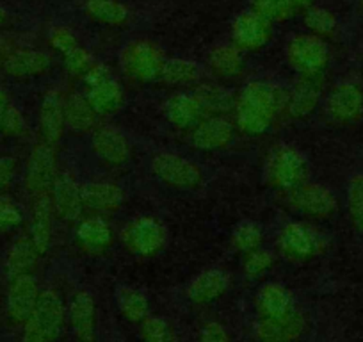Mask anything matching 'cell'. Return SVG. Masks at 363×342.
<instances>
[{
	"label": "cell",
	"mask_w": 363,
	"mask_h": 342,
	"mask_svg": "<svg viewBox=\"0 0 363 342\" xmlns=\"http://www.w3.org/2000/svg\"><path fill=\"white\" fill-rule=\"evenodd\" d=\"M289 89L265 80H251L240 89L233 107V123L244 136L258 138L269 132L284 114Z\"/></svg>",
	"instance_id": "1"
},
{
	"label": "cell",
	"mask_w": 363,
	"mask_h": 342,
	"mask_svg": "<svg viewBox=\"0 0 363 342\" xmlns=\"http://www.w3.org/2000/svg\"><path fill=\"white\" fill-rule=\"evenodd\" d=\"M68 321V309L55 289L41 291L33 316L22 324L20 342H57Z\"/></svg>",
	"instance_id": "2"
},
{
	"label": "cell",
	"mask_w": 363,
	"mask_h": 342,
	"mask_svg": "<svg viewBox=\"0 0 363 342\" xmlns=\"http://www.w3.org/2000/svg\"><path fill=\"white\" fill-rule=\"evenodd\" d=\"M264 179L272 189L289 193L308 180V160L296 146H274L265 159Z\"/></svg>",
	"instance_id": "3"
},
{
	"label": "cell",
	"mask_w": 363,
	"mask_h": 342,
	"mask_svg": "<svg viewBox=\"0 0 363 342\" xmlns=\"http://www.w3.org/2000/svg\"><path fill=\"white\" fill-rule=\"evenodd\" d=\"M84 96L93 107L96 116L109 118L116 114L125 104V92L120 80L104 62H95L82 79Z\"/></svg>",
	"instance_id": "4"
},
{
	"label": "cell",
	"mask_w": 363,
	"mask_h": 342,
	"mask_svg": "<svg viewBox=\"0 0 363 342\" xmlns=\"http://www.w3.org/2000/svg\"><path fill=\"white\" fill-rule=\"evenodd\" d=\"M277 246L281 257L291 263H306L326 251L328 237L312 223L291 221L278 232Z\"/></svg>",
	"instance_id": "5"
},
{
	"label": "cell",
	"mask_w": 363,
	"mask_h": 342,
	"mask_svg": "<svg viewBox=\"0 0 363 342\" xmlns=\"http://www.w3.org/2000/svg\"><path fill=\"white\" fill-rule=\"evenodd\" d=\"M285 57L289 66L305 79H323L331 61V52L326 40L310 33L296 34L287 41Z\"/></svg>",
	"instance_id": "6"
},
{
	"label": "cell",
	"mask_w": 363,
	"mask_h": 342,
	"mask_svg": "<svg viewBox=\"0 0 363 342\" xmlns=\"http://www.w3.org/2000/svg\"><path fill=\"white\" fill-rule=\"evenodd\" d=\"M118 59L125 77L139 84H152L160 80V73L167 57L153 41L132 40L121 48Z\"/></svg>",
	"instance_id": "7"
},
{
	"label": "cell",
	"mask_w": 363,
	"mask_h": 342,
	"mask_svg": "<svg viewBox=\"0 0 363 342\" xmlns=\"http://www.w3.org/2000/svg\"><path fill=\"white\" fill-rule=\"evenodd\" d=\"M150 171L160 184L177 191H194L203 184V170L177 152L153 153Z\"/></svg>",
	"instance_id": "8"
},
{
	"label": "cell",
	"mask_w": 363,
	"mask_h": 342,
	"mask_svg": "<svg viewBox=\"0 0 363 342\" xmlns=\"http://www.w3.org/2000/svg\"><path fill=\"white\" fill-rule=\"evenodd\" d=\"M57 177L59 166L55 146L40 141L30 150L26 171H23V184H26L27 193L33 198L50 194Z\"/></svg>",
	"instance_id": "9"
},
{
	"label": "cell",
	"mask_w": 363,
	"mask_h": 342,
	"mask_svg": "<svg viewBox=\"0 0 363 342\" xmlns=\"http://www.w3.org/2000/svg\"><path fill=\"white\" fill-rule=\"evenodd\" d=\"M167 243L166 226L152 216H139L121 230V244L135 257H153Z\"/></svg>",
	"instance_id": "10"
},
{
	"label": "cell",
	"mask_w": 363,
	"mask_h": 342,
	"mask_svg": "<svg viewBox=\"0 0 363 342\" xmlns=\"http://www.w3.org/2000/svg\"><path fill=\"white\" fill-rule=\"evenodd\" d=\"M285 194H287V204L291 205L292 211L310 219H330L338 211L337 197L324 184L306 180L305 184Z\"/></svg>",
	"instance_id": "11"
},
{
	"label": "cell",
	"mask_w": 363,
	"mask_h": 342,
	"mask_svg": "<svg viewBox=\"0 0 363 342\" xmlns=\"http://www.w3.org/2000/svg\"><path fill=\"white\" fill-rule=\"evenodd\" d=\"M324 109L333 123H356L363 118V86L352 79L340 80L328 93Z\"/></svg>",
	"instance_id": "12"
},
{
	"label": "cell",
	"mask_w": 363,
	"mask_h": 342,
	"mask_svg": "<svg viewBox=\"0 0 363 342\" xmlns=\"http://www.w3.org/2000/svg\"><path fill=\"white\" fill-rule=\"evenodd\" d=\"M41 289L34 275H23L9 280L6 291V316L9 323L22 326L33 316L40 299Z\"/></svg>",
	"instance_id": "13"
},
{
	"label": "cell",
	"mask_w": 363,
	"mask_h": 342,
	"mask_svg": "<svg viewBox=\"0 0 363 342\" xmlns=\"http://www.w3.org/2000/svg\"><path fill=\"white\" fill-rule=\"evenodd\" d=\"M91 150L107 166H125L132 157L130 139L114 125H96L91 132Z\"/></svg>",
	"instance_id": "14"
},
{
	"label": "cell",
	"mask_w": 363,
	"mask_h": 342,
	"mask_svg": "<svg viewBox=\"0 0 363 342\" xmlns=\"http://www.w3.org/2000/svg\"><path fill=\"white\" fill-rule=\"evenodd\" d=\"M274 23L269 22L264 16L257 15L250 9L244 11L233 20L232 23V43L242 52H258L267 47L272 40Z\"/></svg>",
	"instance_id": "15"
},
{
	"label": "cell",
	"mask_w": 363,
	"mask_h": 342,
	"mask_svg": "<svg viewBox=\"0 0 363 342\" xmlns=\"http://www.w3.org/2000/svg\"><path fill=\"white\" fill-rule=\"evenodd\" d=\"M235 123L226 116H205L191 128L189 141L200 152H218L232 145L235 138Z\"/></svg>",
	"instance_id": "16"
},
{
	"label": "cell",
	"mask_w": 363,
	"mask_h": 342,
	"mask_svg": "<svg viewBox=\"0 0 363 342\" xmlns=\"http://www.w3.org/2000/svg\"><path fill=\"white\" fill-rule=\"evenodd\" d=\"M50 198L55 218L65 223H75V225L82 219V184L72 173H68V171L59 173L57 180L50 191Z\"/></svg>",
	"instance_id": "17"
},
{
	"label": "cell",
	"mask_w": 363,
	"mask_h": 342,
	"mask_svg": "<svg viewBox=\"0 0 363 342\" xmlns=\"http://www.w3.org/2000/svg\"><path fill=\"white\" fill-rule=\"evenodd\" d=\"M38 132L41 141L55 146L66 132L65 95L57 88L48 89L43 95L38 111Z\"/></svg>",
	"instance_id": "18"
},
{
	"label": "cell",
	"mask_w": 363,
	"mask_h": 342,
	"mask_svg": "<svg viewBox=\"0 0 363 342\" xmlns=\"http://www.w3.org/2000/svg\"><path fill=\"white\" fill-rule=\"evenodd\" d=\"M306 331V317L301 310H292L284 317H258L255 337L258 342H298Z\"/></svg>",
	"instance_id": "19"
},
{
	"label": "cell",
	"mask_w": 363,
	"mask_h": 342,
	"mask_svg": "<svg viewBox=\"0 0 363 342\" xmlns=\"http://www.w3.org/2000/svg\"><path fill=\"white\" fill-rule=\"evenodd\" d=\"M125 191L120 184L111 180H91L82 184V204L84 211H89L96 216L114 214L123 207Z\"/></svg>",
	"instance_id": "20"
},
{
	"label": "cell",
	"mask_w": 363,
	"mask_h": 342,
	"mask_svg": "<svg viewBox=\"0 0 363 342\" xmlns=\"http://www.w3.org/2000/svg\"><path fill=\"white\" fill-rule=\"evenodd\" d=\"M75 241L80 250L93 255V257H99L113 246V226L104 216L91 214L80 219L75 225Z\"/></svg>",
	"instance_id": "21"
},
{
	"label": "cell",
	"mask_w": 363,
	"mask_h": 342,
	"mask_svg": "<svg viewBox=\"0 0 363 342\" xmlns=\"http://www.w3.org/2000/svg\"><path fill=\"white\" fill-rule=\"evenodd\" d=\"M68 323L77 342L96 341V303L87 291H77L68 305Z\"/></svg>",
	"instance_id": "22"
},
{
	"label": "cell",
	"mask_w": 363,
	"mask_h": 342,
	"mask_svg": "<svg viewBox=\"0 0 363 342\" xmlns=\"http://www.w3.org/2000/svg\"><path fill=\"white\" fill-rule=\"evenodd\" d=\"M323 100V79L299 77L296 86L289 89L284 114L291 120H306L312 116Z\"/></svg>",
	"instance_id": "23"
},
{
	"label": "cell",
	"mask_w": 363,
	"mask_h": 342,
	"mask_svg": "<svg viewBox=\"0 0 363 342\" xmlns=\"http://www.w3.org/2000/svg\"><path fill=\"white\" fill-rule=\"evenodd\" d=\"M52 57L38 48H15L6 57L2 70L13 79H36L50 72Z\"/></svg>",
	"instance_id": "24"
},
{
	"label": "cell",
	"mask_w": 363,
	"mask_h": 342,
	"mask_svg": "<svg viewBox=\"0 0 363 342\" xmlns=\"http://www.w3.org/2000/svg\"><path fill=\"white\" fill-rule=\"evenodd\" d=\"M54 205H52L50 194L33 198V209H30L29 219V236L30 243L38 250V253L43 257L52 246V237H54Z\"/></svg>",
	"instance_id": "25"
},
{
	"label": "cell",
	"mask_w": 363,
	"mask_h": 342,
	"mask_svg": "<svg viewBox=\"0 0 363 342\" xmlns=\"http://www.w3.org/2000/svg\"><path fill=\"white\" fill-rule=\"evenodd\" d=\"M166 120L180 131H191L205 118V111L194 93L178 92L167 99L164 106Z\"/></svg>",
	"instance_id": "26"
},
{
	"label": "cell",
	"mask_w": 363,
	"mask_h": 342,
	"mask_svg": "<svg viewBox=\"0 0 363 342\" xmlns=\"http://www.w3.org/2000/svg\"><path fill=\"white\" fill-rule=\"evenodd\" d=\"M255 305H257L258 317H267V319L284 317L296 310L292 292L285 285L277 284V282H267L258 289Z\"/></svg>",
	"instance_id": "27"
},
{
	"label": "cell",
	"mask_w": 363,
	"mask_h": 342,
	"mask_svg": "<svg viewBox=\"0 0 363 342\" xmlns=\"http://www.w3.org/2000/svg\"><path fill=\"white\" fill-rule=\"evenodd\" d=\"M230 287V277L221 270H205L187 285V298L194 305H208L221 298Z\"/></svg>",
	"instance_id": "28"
},
{
	"label": "cell",
	"mask_w": 363,
	"mask_h": 342,
	"mask_svg": "<svg viewBox=\"0 0 363 342\" xmlns=\"http://www.w3.org/2000/svg\"><path fill=\"white\" fill-rule=\"evenodd\" d=\"M65 120L66 131L77 136H84L95 131L99 116L89 106L84 93L73 92L65 96Z\"/></svg>",
	"instance_id": "29"
},
{
	"label": "cell",
	"mask_w": 363,
	"mask_h": 342,
	"mask_svg": "<svg viewBox=\"0 0 363 342\" xmlns=\"http://www.w3.org/2000/svg\"><path fill=\"white\" fill-rule=\"evenodd\" d=\"M207 62L211 72L225 80L237 79L242 75L244 68H246L244 52L233 43H219L212 47L207 55Z\"/></svg>",
	"instance_id": "30"
},
{
	"label": "cell",
	"mask_w": 363,
	"mask_h": 342,
	"mask_svg": "<svg viewBox=\"0 0 363 342\" xmlns=\"http://www.w3.org/2000/svg\"><path fill=\"white\" fill-rule=\"evenodd\" d=\"M40 259L41 255L38 253L34 244L30 243L29 236L26 233V236L18 237L8 250L4 263L6 275H8L9 280L16 277H23V275H33Z\"/></svg>",
	"instance_id": "31"
},
{
	"label": "cell",
	"mask_w": 363,
	"mask_h": 342,
	"mask_svg": "<svg viewBox=\"0 0 363 342\" xmlns=\"http://www.w3.org/2000/svg\"><path fill=\"white\" fill-rule=\"evenodd\" d=\"M82 8L93 22L107 27H121L130 18V11L120 0H84Z\"/></svg>",
	"instance_id": "32"
},
{
	"label": "cell",
	"mask_w": 363,
	"mask_h": 342,
	"mask_svg": "<svg viewBox=\"0 0 363 342\" xmlns=\"http://www.w3.org/2000/svg\"><path fill=\"white\" fill-rule=\"evenodd\" d=\"M194 95L200 100L205 116H225V114L233 113V107H235L237 95L218 84H201L196 88Z\"/></svg>",
	"instance_id": "33"
},
{
	"label": "cell",
	"mask_w": 363,
	"mask_h": 342,
	"mask_svg": "<svg viewBox=\"0 0 363 342\" xmlns=\"http://www.w3.org/2000/svg\"><path fill=\"white\" fill-rule=\"evenodd\" d=\"M201 70L198 62L186 57H169L164 62L160 80L167 86H189L198 82Z\"/></svg>",
	"instance_id": "34"
},
{
	"label": "cell",
	"mask_w": 363,
	"mask_h": 342,
	"mask_svg": "<svg viewBox=\"0 0 363 342\" xmlns=\"http://www.w3.org/2000/svg\"><path fill=\"white\" fill-rule=\"evenodd\" d=\"M116 305L128 323L139 324L150 316L148 298L134 287H120L116 292Z\"/></svg>",
	"instance_id": "35"
},
{
	"label": "cell",
	"mask_w": 363,
	"mask_h": 342,
	"mask_svg": "<svg viewBox=\"0 0 363 342\" xmlns=\"http://www.w3.org/2000/svg\"><path fill=\"white\" fill-rule=\"evenodd\" d=\"M303 26L306 27L310 34L320 38V40H328V38L335 36L338 31V20L333 11L320 6H310L308 9L301 13Z\"/></svg>",
	"instance_id": "36"
},
{
	"label": "cell",
	"mask_w": 363,
	"mask_h": 342,
	"mask_svg": "<svg viewBox=\"0 0 363 342\" xmlns=\"http://www.w3.org/2000/svg\"><path fill=\"white\" fill-rule=\"evenodd\" d=\"M250 9L272 23L287 22L296 15H301L294 0H250Z\"/></svg>",
	"instance_id": "37"
},
{
	"label": "cell",
	"mask_w": 363,
	"mask_h": 342,
	"mask_svg": "<svg viewBox=\"0 0 363 342\" xmlns=\"http://www.w3.org/2000/svg\"><path fill=\"white\" fill-rule=\"evenodd\" d=\"M345 205L351 226L363 236V173H356L349 179Z\"/></svg>",
	"instance_id": "38"
},
{
	"label": "cell",
	"mask_w": 363,
	"mask_h": 342,
	"mask_svg": "<svg viewBox=\"0 0 363 342\" xmlns=\"http://www.w3.org/2000/svg\"><path fill=\"white\" fill-rule=\"evenodd\" d=\"M264 243V230L255 221H242L233 228L232 246L239 253H250V251L262 248Z\"/></svg>",
	"instance_id": "39"
},
{
	"label": "cell",
	"mask_w": 363,
	"mask_h": 342,
	"mask_svg": "<svg viewBox=\"0 0 363 342\" xmlns=\"http://www.w3.org/2000/svg\"><path fill=\"white\" fill-rule=\"evenodd\" d=\"M139 335L143 342H177V333L169 321L155 314H150L139 323Z\"/></svg>",
	"instance_id": "40"
},
{
	"label": "cell",
	"mask_w": 363,
	"mask_h": 342,
	"mask_svg": "<svg viewBox=\"0 0 363 342\" xmlns=\"http://www.w3.org/2000/svg\"><path fill=\"white\" fill-rule=\"evenodd\" d=\"M62 66H65V72L68 73L73 79L82 80L86 77V73L93 68L95 65V57L82 45H77L75 48H72L69 52H66L65 55H61Z\"/></svg>",
	"instance_id": "41"
},
{
	"label": "cell",
	"mask_w": 363,
	"mask_h": 342,
	"mask_svg": "<svg viewBox=\"0 0 363 342\" xmlns=\"http://www.w3.org/2000/svg\"><path fill=\"white\" fill-rule=\"evenodd\" d=\"M272 264H274V255H272V251L265 250V248H257V250L244 255L242 273L250 280H257V278H262L271 270Z\"/></svg>",
	"instance_id": "42"
},
{
	"label": "cell",
	"mask_w": 363,
	"mask_h": 342,
	"mask_svg": "<svg viewBox=\"0 0 363 342\" xmlns=\"http://www.w3.org/2000/svg\"><path fill=\"white\" fill-rule=\"evenodd\" d=\"M47 43L52 50H55L57 54L65 55L66 52H69L72 48H75L79 43V38L73 33L69 27L66 26H55L48 31Z\"/></svg>",
	"instance_id": "43"
},
{
	"label": "cell",
	"mask_w": 363,
	"mask_h": 342,
	"mask_svg": "<svg viewBox=\"0 0 363 342\" xmlns=\"http://www.w3.org/2000/svg\"><path fill=\"white\" fill-rule=\"evenodd\" d=\"M0 134L8 138H22L27 134V120L22 111L13 104L6 114L0 118Z\"/></svg>",
	"instance_id": "44"
},
{
	"label": "cell",
	"mask_w": 363,
	"mask_h": 342,
	"mask_svg": "<svg viewBox=\"0 0 363 342\" xmlns=\"http://www.w3.org/2000/svg\"><path fill=\"white\" fill-rule=\"evenodd\" d=\"M23 212L11 198L0 197V233L9 232L22 225Z\"/></svg>",
	"instance_id": "45"
},
{
	"label": "cell",
	"mask_w": 363,
	"mask_h": 342,
	"mask_svg": "<svg viewBox=\"0 0 363 342\" xmlns=\"http://www.w3.org/2000/svg\"><path fill=\"white\" fill-rule=\"evenodd\" d=\"M198 342H232L228 330L218 321H208L200 331Z\"/></svg>",
	"instance_id": "46"
},
{
	"label": "cell",
	"mask_w": 363,
	"mask_h": 342,
	"mask_svg": "<svg viewBox=\"0 0 363 342\" xmlns=\"http://www.w3.org/2000/svg\"><path fill=\"white\" fill-rule=\"evenodd\" d=\"M18 173V164L13 157H0V194L13 186Z\"/></svg>",
	"instance_id": "47"
},
{
	"label": "cell",
	"mask_w": 363,
	"mask_h": 342,
	"mask_svg": "<svg viewBox=\"0 0 363 342\" xmlns=\"http://www.w3.org/2000/svg\"><path fill=\"white\" fill-rule=\"evenodd\" d=\"M9 52H11V47H9L8 38L0 34V68L4 66V61H6V57H8Z\"/></svg>",
	"instance_id": "48"
},
{
	"label": "cell",
	"mask_w": 363,
	"mask_h": 342,
	"mask_svg": "<svg viewBox=\"0 0 363 342\" xmlns=\"http://www.w3.org/2000/svg\"><path fill=\"white\" fill-rule=\"evenodd\" d=\"M11 106H13V102H11V99H9V95L4 92V89L0 88V118L4 116L6 111H8Z\"/></svg>",
	"instance_id": "49"
},
{
	"label": "cell",
	"mask_w": 363,
	"mask_h": 342,
	"mask_svg": "<svg viewBox=\"0 0 363 342\" xmlns=\"http://www.w3.org/2000/svg\"><path fill=\"white\" fill-rule=\"evenodd\" d=\"M8 18H9L8 11H6V9L0 6V27H4L6 23H8Z\"/></svg>",
	"instance_id": "50"
},
{
	"label": "cell",
	"mask_w": 363,
	"mask_h": 342,
	"mask_svg": "<svg viewBox=\"0 0 363 342\" xmlns=\"http://www.w3.org/2000/svg\"><path fill=\"white\" fill-rule=\"evenodd\" d=\"M359 4H362V9H363V0H359Z\"/></svg>",
	"instance_id": "51"
}]
</instances>
